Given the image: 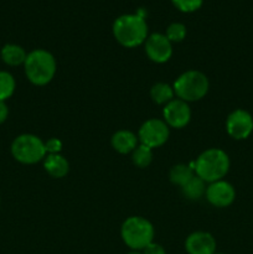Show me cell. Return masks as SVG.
Masks as SVG:
<instances>
[{
    "label": "cell",
    "instance_id": "1",
    "mask_svg": "<svg viewBox=\"0 0 253 254\" xmlns=\"http://www.w3.org/2000/svg\"><path fill=\"white\" fill-rule=\"evenodd\" d=\"M113 36L126 49L140 46L148 39V25L139 14H124L113 22Z\"/></svg>",
    "mask_w": 253,
    "mask_h": 254
},
{
    "label": "cell",
    "instance_id": "2",
    "mask_svg": "<svg viewBox=\"0 0 253 254\" xmlns=\"http://www.w3.org/2000/svg\"><path fill=\"white\" fill-rule=\"evenodd\" d=\"M25 74L35 86H46L54 79L57 71L56 59L44 49L32 50L27 54L24 64Z\"/></svg>",
    "mask_w": 253,
    "mask_h": 254
},
{
    "label": "cell",
    "instance_id": "3",
    "mask_svg": "<svg viewBox=\"0 0 253 254\" xmlns=\"http://www.w3.org/2000/svg\"><path fill=\"white\" fill-rule=\"evenodd\" d=\"M195 174L205 183H215L223 180L230 170V158L222 149L211 148L202 151L196 159Z\"/></svg>",
    "mask_w": 253,
    "mask_h": 254
},
{
    "label": "cell",
    "instance_id": "4",
    "mask_svg": "<svg viewBox=\"0 0 253 254\" xmlns=\"http://www.w3.org/2000/svg\"><path fill=\"white\" fill-rule=\"evenodd\" d=\"M153 225L150 221L140 216H131L123 222L121 236L123 242L133 251H143L154 240Z\"/></svg>",
    "mask_w": 253,
    "mask_h": 254
},
{
    "label": "cell",
    "instance_id": "5",
    "mask_svg": "<svg viewBox=\"0 0 253 254\" xmlns=\"http://www.w3.org/2000/svg\"><path fill=\"white\" fill-rule=\"evenodd\" d=\"M174 92L179 99L184 102H196L207 94L210 82L205 73L196 69H190L176 78L174 82Z\"/></svg>",
    "mask_w": 253,
    "mask_h": 254
},
{
    "label": "cell",
    "instance_id": "6",
    "mask_svg": "<svg viewBox=\"0 0 253 254\" xmlns=\"http://www.w3.org/2000/svg\"><path fill=\"white\" fill-rule=\"evenodd\" d=\"M11 155L19 163L32 165L44 160L46 156L45 141L34 134L17 135L11 143Z\"/></svg>",
    "mask_w": 253,
    "mask_h": 254
},
{
    "label": "cell",
    "instance_id": "7",
    "mask_svg": "<svg viewBox=\"0 0 253 254\" xmlns=\"http://www.w3.org/2000/svg\"><path fill=\"white\" fill-rule=\"evenodd\" d=\"M170 135V128L164 119L151 118L144 122L138 131V139L140 144L151 149L159 148L168 141Z\"/></svg>",
    "mask_w": 253,
    "mask_h": 254
},
{
    "label": "cell",
    "instance_id": "8",
    "mask_svg": "<svg viewBox=\"0 0 253 254\" xmlns=\"http://www.w3.org/2000/svg\"><path fill=\"white\" fill-rule=\"evenodd\" d=\"M226 131L236 140H245L253 131V117L245 109H236L226 119Z\"/></svg>",
    "mask_w": 253,
    "mask_h": 254
},
{
    "label": "cell",
    "instance_id": "9",
    "mask_svg": "<svg viewBox=\"0 0 253 254\" xmlns=\"http://www.w3.org/2000/svg\"><path fill=\"white\" fill-rule=\"evenodd\" d=\"M144 47L148 59L155 64H165L173 56V44L160 32L149 35L144 42Z\"/></svg>",
    "mask_w": 253,
    "mask_h": 254
},
{
    "label": "cell",
    "instance_id": "10",
    "mask_svg": "<svg viewBox=\"0 0 253 254\" xmlns=\"http://www.w3.org/2000/svg\"><path fill=\"white\" fill-rule=\"evenodd\" d=\"M163 118L169 128H185L191 121V109L189 103L179 98H174L164 106Z\"/></svg>",
    "mask_w": 253,
    "mask_h": 254
},
{
    "label": "cell",
    "instance_id": "11",
    "mask_svg": "<svg viewBox=\"0 0 253 254\" xmlns=\"http://www.w3.org/2000/svg\"><path fill=\"white\" fill-rule=\"evenodd\" d=\"M206 198L212 206L218 208L228 207L236 198V190L228 181L218 180L206 188Z\"/></svg>",
    "mask_w": 253,
    "mask_h": 254
},
{
    "label": "cell",
    "instance_id": "12",
    "mask_svg": "<svg viewBox=\"0 0 253 254\" xmlns=\"http://www.w3.org/2000/svg\"><path fill=\"white\" fill-rule=\"evenodd\" d=\"M185 250L189 254H215L216 240L211 233L197 231L186 238Z\"/></svg>",
    "mask_w": 253,
    "mask_h": 254
},
{
    "label": "cell",
    "instance_id": "13",
    "mask_svg": "<svg viewBox=\"0 0 253 254\" xmlns=\"http://www.w3.org/2000/svg\"><path fill=\"white\" fill-rule=\"evenodd\" d=\"M138 135L126 129H121L112 135L111 144L119 154H130L138 146Z\"/></svg>",
    "mask_w": 253,
    "mask_h": 254
},
{
    "label": "cell",
    "instance_id": "14",
    "mask_svg": "<svg viewBox=\"0 0 253 254\" xmlns=\"http://www.w3.org/2000/svg\"><path fill=\"white\" fill-rule=\"evenodd\" d=\"M45 171L55 179H62L68 174L69 163L61 154H47L44 159Z\"/></svg>",
    "mask_w": 253,
    "mask_h": 254
},
{
    "label": "cell",
    "instance_id": "15",
    "mask_svg": "<svg viewBox=\"0 0 253 254\" xmlns=\"http://www.w3.org/2000/svg\"><path fill=\"white\" fill-rule=\"evenodd\" d=\"M0 57H1L2 62L7 66L16 67L20 64H25L27 54L20 45L16 44H6L2 46L1 51H0Z\"/></svg>",
    "mask_w": 253,
    "mask_h": 254
},
{
    "label": "cell",
    "instance_id": "16",
    "mask_svg": "<svg viewBox=\"0 0 253 254\" xmlns=\"http://www.w3.org/2000/svg\"><path fill=\"white\" fill-rule=\"evenodd\" d=\"M206 188L207 186H206L205 181L195 174V176L181 188V192H183L184 197H186L188 200L197 201L202 196H205Z\"/></svg>",
    "mask_w": 253,
    "mask_h": 254
},
{
    "label": "cell",
    "instance_id": "17",
    "mask_svg": "<svg viewBox=\"0 0 253 254\" xmlns=\"http://www.w3.org/2000/svg\"><path fill=\"white\" fill-rule=\"evenodd\" d=\"M193 176H195V171L190 165H186V164H176L169 173V179L171 183L180 188H183Z\"/></svg>",
    "mask_w": 253,
    "mask_h": 254
},
{
    "label": "cell",
    "instance_id": "18",
    "mask_svg": "<svg viewBox=\"0 0 253 254\" xmlns=\"http://www.w3.org/2000/svg\"><path fill=\"white\" fill-rule=\"evenodd\" d=\"M150 97L153 99L154 103L156 104H168L169 102L173 101L174 97H175V92L174 88L168 83H164V82H159L155 83L150 89Z\"/></svg>",
    "mask_w": 253,
    "mask_h": 254
},
{
    "label": "cell",
    "instance_id": "19",
    "mask_svg": "<svg viewBox=\"0 0 253 254\" xmlns=\"http://www.w3.org/2000/svg\"><path fill=\"white\" fill-rule=\"evenodd\" d=\"M131 160L138 168H148L153 161V149L144 144H138V146L131 153Z\"/></svg>",
    "mask_w": 253,
    "mask_h": 254
},
{
    "label": "cell",
    "instance_id": "20",
    "mask_svg": "<svg viewBox=\"0 0 253 254\" xmlns=\"http://www.w3.org/2000/svg\"><path fill=\"white\" fill-rule=\"evenodd\" d=\"M16 82L14 76L7 71H0V101H6L14 94Z\"/></svg>",
    "mask_w": 253,
    "mask_h": 254
},
{
    "label": "cell",
    "instance_id": "21",
    "mask_svg": "<svg viewBox=\"0 0 253 254\" xmlns=\"http://www.w3.org/2000/svg\"><path fill=\"white\" fill-rule=\"evenodd\" d=\"M186 34H188V30H186V26L181 22H173L168 26L165 32V36L168 37L169 41L173 44V42H181L186 37Z\"/></svg>",
    "mask_w": 253,
    "mask_h": 254
},
{
    "label": "cell",
    "instance_id": "22",
    "mask_svg": "<svg viewBox=\"0 0 253 254\" xmlns=\"http://www.w3.org/2000/svg\"><path fill=\"white\" fill-rule=\"evenodd\" d=\"M174 6L183 12H193L202 6L203 0H171Z\"/></svg>",
    "mask_w": 253,
    "mask_h": 254
},
{
    "label": "cell",
    "instance_id": "23",
    "mask_svg": "<svg viewBox=\"0 0 253 254\" xmlns=\"http://www.w3.org/2000/svg\"><path fill=\"white\" fill-rule=\"evenodd\" d=\"M62 141L57 138H51L45 141V148L47 154H60L62 150Z\"/></svg>",
    "mask_w": 253,
    "mask_h": 254
},
{
    "label": "cell",
    "instance_id": "24",
    "mask_svg": "<svg viewBox=\"0 0 253 254\" xmlns=\"http://www.w3.org/2000/svg\"><path fill=\"white\" fill-rule=\"evenodd\" d=\"M143 254H166V252L163 246L159 245V243L151 242L150 245L144 248Z\"/></svg>",
    "mask_w": 253,
    "mask_h": 254
},
{
    "label": "cell",
    "instance_id": "25",
    "mask_svg": "<svg viewBox=\"0 0 253 254\" xmlns=\"http://www.w3.org/2000/svg\"><path fill=\"white\" fill-rule=\"evenodd\" d=\"M9 117V108L4 101H0V124L4 123Z\"/></svg>",
    "mask_w": 253,
    "mask_h": 254
},
{
    "label": "cell",
    "instance_id": "26",
    "mask_svg": "<svg viewBox=\"0 0 253 254\" xmlns=\"http://www.w3.org/2000/svg\"><path fill=\"white\" fill-rule=\"evenodd\" d=\"M126 254H143V253L138 252V251H133V252H130V253H126Z\"/></svg>",
    "mask_w": 253,
    "mask_h": 254
},
{
    "label": "cell",
    "instance_id": "27",
    "mask_svg": "<svg viewBox=\"0 0 253 254\" xmlns=\"http://www.w3.org/2000/svg\"><path fill=\"white\" fill-rule=\"evenodd\" d=\"M215 254H225V253H215Z\"/></svg>",
    "mask_w": 253,
    "mask_h": 254
}]
</instances>
